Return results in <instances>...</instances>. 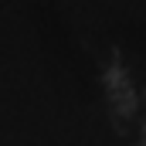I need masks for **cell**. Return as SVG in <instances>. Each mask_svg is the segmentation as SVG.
I'll use <instances>...</instances> for the list:
<instances>
[{
	"label": "cell",
	"instance_id": "7a4b0ae2",
	"mask_svg": "<svg viewBox=\"0 0 146 146\" xmlns=\"http://www.w3.org/2000/svg\"><path fill=\"white\" fill-rule=\"evenodd\" d=\"M133 146H146V115L139 119V126H136V136H133Z\"/></svg>",
	"mask_w": 146,
	"mask_h": 146
},
{
	"label": "cell",
	"instance_id": "6da1fadb",
	"mask_svg": "<svg viewBox=\"0 0 146 146\" xmlns=\"http://www.w3.org/2000/svg\"><path fill=\"white\" fill-rule=\"evenodd\" d=\"M102 92H106V109H109V119L119 126V129H136L139 126V88H136V78L133 72L112 58L102 68Z\"/></svg>",
	"mask_w": 146,
	"mask_h": 146
}]
</instances>
